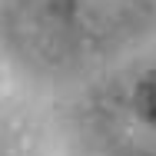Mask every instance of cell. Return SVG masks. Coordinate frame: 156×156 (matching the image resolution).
<instances>
[{"label":"cell","instance_id":"cell-1","mask_svg":"<svg viewBox=\"0 0 156 156\" xmlns=\"http://www.w3.org/2000/svg\"><path fill=\"white\" fill-rule=\"evenodd\" d=\"M136 103H140V113H143L150 123H156V73H150V76L140 83Z\"/></svg>","mask_w":156,"mask_h":156}]
</instances>
